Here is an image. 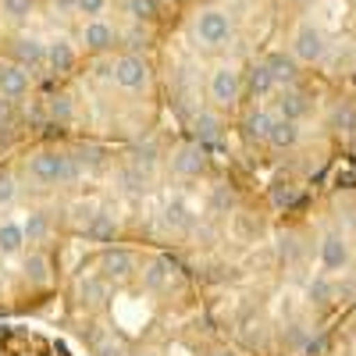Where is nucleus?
Listing matches in <instances>:
<instances>
[{"instance_id": "f257e3e1", "label": "nucleus", "mask_w": 356, "mask_h": 356, "mask_svg": "<svg viewBox=\"0 0 356 356\" xmlns=\"http://www.w3.org/2000/svg\"><path fill=\"white\" fill-rule=\"evenodd\" d=\"M29 171L40 182H65V178L75 175V164H72V157H61V154H36Z\"/></svg>"}, {"instance_id": "f03ea898", "label": "nucleus", "mask_w": 356, "mask_h": 356, "mask_svg": "<svg viewBox=\"0 0 356 356\" xmlns=\"http://www.w3.org/2000/svg\"><path fill=\"white\" fill-rule=\"evenodd\" d=\"M232 36V22L225 11H203L196 18V40L207 43V47H221L225 40Z\"/></svg>"}, {"instance_id": "7ed1b4c3", "label": "nucleus", "mask_w": 356, "mask_h": 356, "mask_svg": "<svg viewBox=\"0 0 356 356\" xmlns=\"http://www.w3.org/2000/svg\"><path fill=\"white\" fill-rule=\"evenodd\" d=\"M292 47H296V54L303 57V61H321L324 57V50H328V43H324V33L317 25H300L296 29V40H292Z\"/></svg>"}, {"instance_id": "20e7f679", "label": "nucleus", "mask_w": 356, "mask_h": 356, "mask_svg": "<svg viewBox=\"0 0 356 356\" xmlns=\"http://www.w3.org/2000/svg\"><path fill=\"white\" fill-rule=\"evenodd\" d=\"M114 82L122 86V89H139L146 82V65H143V57H122V61H114Z\"/></svg>"}, {"instance_id": "39448f33", "label": "nucleus", "mask_w": 356, "mask_h": 356, "mask_svg": "<svg viewBox=\"0 0 356 356\" xmlns=\"http://www.w3.org/2000/svg\"><path fill=\"white\" fill-rule=\"evenodd\" d=\"M211 97L218 100V104H232L235 97H239V72H232L228 65L225 68H218L214 75H211Z\"/></svg>"}, {"instance_id": "423d86ee", "label": "nucleus", "mask_w": 356, "mask_h": 356, "mask_svg": "<svg viewBox=\"0 0 356 356\" xmlns=\"http://www.w3.org/2000/svg\"><path fill=\"white\" fill-rule=\"evenodd\" d=\"M29 93V75L22 65H0V97L18 100Z\"/></svg>"}, {"instance_id": "0eeeda50", "label": "nucleus", "mask_w": 356, "mask_h": 356, "mask_svg": "<svg viewBox=\"0 0 356 356\" xmlns=\"http://www.w3.org/2000/svg\"><path fill=\"white\" fill-rule=\"evenodd\" d=\"M321 264L328 267V271H342V267L349 264V246L342 235H324L321 243Z\"/></svg>"}, {"instance_id": "6e6552de", "label": "nucleus", "mask_w": 356, "mask_h": 356, "mask_svg": "<svg viewBox=\"0 0 356 356\" xmlns=\"http://www.w3.org/2000/svg\"><path fill=\"white\" fill-rule=\"evenodd\" d=\"M82 43H86V50H107L114 43V29L107 22H89L82 29Z\"/></svg>"}, {"instance_id": "1a4fd4ad", "label": "nucleus", "mask_w": 356, "mask_h": 356, "mask_svg": "<svg viewBox=\"0 0 356 356\" xmlns=\"http://www.w3.org/2000/svg\"><path fill=\"white\" fill-rule=\"evenodd\" d=\"M47 61H50L54 72H68V68L75 65V50H72V43H68V40H54V43L47 47Z\"/></svg>"}, {"instance_id": "9d476101", "label": "nucleus", "mask_w": 356, "mask_h": 356, "mask_svg": "<svg viewBox=\"0 0 356 356\" xmlns=\"http://www.w3.org/2000/svg\"><path fill=\"white\" fill-rule=\"evenodd\" d=\"M100 267H104L107 278H125V275L132 271V257L122 253V250H107V253L100 257Z\"/></svg>"}, {"instance_id": "9b49d317", "label": "nucleus", "mask_w": 356, "mask_h": 356, "mask_svg": "<svg viewBox=\"0 0 356 356\" xmlns=\"http://www.w3.org/2000/svg\"><path fill=\"white\" fill-rule=\"evenodd\" d=\"M175 171L178 175H200L203 171V150H200V146H186V150H178Z\"/></svg>"}, {"instance_id": "f8f14e48", "label": "nucleus", "mask_w": 356, "mask_h": 356, "mask_svg": "<svg viewBox=\"0 0 356 356\" xmlns=\"http://www.w3.org/2000/svg\"><path fill=\"white\" fill-rule=\"evenodd\" d=\"M22 243H25V228L22 225H15V221H4L0 225V253H18L22 250Z\"/></svg>"}, {"instance_id": "ddd939ff", "label": "nucleus", "mask_w": 356, "mask_h": 356, "mask_svg": "<svg viewBox=\"0 0 356 356\" xmlns=\"http://www.w3.org/2000/svg\"><path fill=\"white\" fill-rule=\"evenodd\" d=\"M15 57H18L22 65H40L43 57H47V47L40 40H18L15 43Z\"/></svg>"}, {"instance_id": "4468645a", "label": "nucleus", "mask_w": 356, "mask_h": 356, "mask_svg": "<svg viewBox=\"0 0 356 356\" xmlns=\"http://www.w3.org/2000/svg\"><path fill=\"white\" fill-rule=\"evenodd\" d=\"M296 139H300V129H296L292 118H282V122L271 125V143L278 146V150H285V146H292Z\"/></svg>"}, {"instance_id": "2eb2a0df", "label": "nucleus", "mask_w": 356, "mask_h": 356, "mask_svg": "<svg viewBox=\"0 0 356 356\" xmlns=\"http://www.w3.org/2000/svg\"><path fill=\"white\" fill-rule=\"evenodd\" d=\"M271 114H264V111H257V114H250L246 118V139H271Z\"/></svg>"}, {"instance_id": "dca6fc26", "label": "nucleus", "mask_w": 356, "mask_h": 356, "mask_svg": "<svg viewBox=\"0 0 356 356\" xmlns=\"http://www.w3.org/2000/svg\"><path fill=\"white\" fill-rule=\"evenodd\" d=\"M86 235L93 243H107L111 235H114V221L107 214H93V218H89V225H86Z\"/></svg>"}, {"instance_id": "f3484780", "label": "nucleus", "mask_w": 356, "mask_h": 356, "mask_svg": "<svg viewBox=\"0 0 356 356\" xmlns=\"http://www.w3.org/2000/svg\"><path fill=\"white\" fill-rule=\"evenodd\" d=\"M267 68H271L275 82H292V75H296L292 57H285V54H271V57H267Z\"/></svg>"}, {"instance_id": "a211bd4d", "label": "nucleus", "mask_w": 356, "mask_h": 356, "mask_svg": "<svg viewBox=\"0 0 356 356\" xmlns=\"http://www.w3.org/2000/svg\"><path fill=\"white\" fill-rule=\"evenodd\" d=\"M250 89H253V93H267V89H275V75H271V68H267V61L250 68Z\"/></svg>"}, {"instance_id": "6ab92c4d", "label": "nucleus", "mask_w": 356, "mask_h": 356, "mask_svg": "<svg viewBox=\"0 0 356 356\" xmlns=\"http://www.w3.org/2000/svg\"><path fill=\"white\" fill-rule=\"evenodd\" d=\"M164 221L171 225V228H189L193 225V218H189V207L186 203H168V211H164Z\"/></svg>"}, {"instance_id": "aec40b11", "label": "nucleus", "mask_w": 356, "mask_h": 356, "mask_svg": "<svg viewBox=\"0 0 356 356\" xmlns=\"http://www.w3.org/2000/svg\"><path fill=\"white\" fill-rule=\"evenodd\" d=\"M278 107H282V118H292V122L307 114V100H303L300 93H285V97L278 100Z\"/></svg>"}, {"instance_id": "412c9836", "label": "nucleus", "mask_w": 356, "mask_h": 356, "mask_svg": "<svg viewBox=\"0 0 356 356\" xmlns=\"http://www.w3.org/2000/svg\"><path fill=\"white\" fill-rule=\"evenodd\" d=\"M33 4L36 0H0V11H4L11 22H22V18L33 15Z\"/></svg>"}, {"instance_id": "4be33fe9", "label": "nucleus", "mask_w": 356, "mask_h": 356, "mask_svg": "<svg viewBox=\"0 0 356 356\" xmlns=\"http://www.w3.org/2000/svg\"><path fill=\"white\" fill-rule=\"evenodd\" d=\"M22 228H25V239H29V243H40L50 225H47V214H29V221H25Z\"/></svg>"}, {"instance_id": "5701e85b", "label": "nucleus", "mask_w": 356, "mask_h": 356, "mask_svg": "<svg viewBox=\"0 0 356 356\" xmlns=\"http://www.w3.org/2000/svg\"><path fill=\"white\" fill-rule=\"evenodd\" d=\"M218 132H221L218 118H211V114H200V118H196V136H200V139H218Z\"/></svg>"}, {"instance_id": "b1692460", "label": "nucleus", "mask_w": 356, "mask_h": 356, "mask_svg": "<svg viewBox=\"0 0 356 356\" xmlns=\"http://www.w3.org/2000/svg\"><path fill=\"white\" fill-rule=\"evenodd\" d=\"M332 122H335L339 129L353 132V129H356V111H353V107H335V114H332Z\"/></svg>"}, {"instance_id": "393cba45", "label": "nucleus", "mask_w": 356, "mask_h": 356, "mask_svg": "<svg viewBox=\"0 0 356 356\" xmlns=\"http://www.w3.org/2000/svg\"><path fill=\"white\" fill-rule=\"evenodd\" d=\"M25 271H29V278L47 282V260H43V257H29V260H25Z\"/></svg>"}, {"instance_id": "a878e982", "label": "nucleus", "mask_w": 356, "mask_h": 356, "mask_svg": "<svg viewBox=\"0 0 356 356\" xmlns=\"http://www.w3.org/2000/svg\"><path fill=\"white\" fill-rule=\"evenodd\" d=\"M125 8L132 18H154V0H129Z\"/></svg>"}, {"instance_id": "bb28decb", "label": "nucleus", "mask_w": 356, "mask_h": 356, "mask_svg": "<svg viewBox=\"0 0 356 356\" xmlns=\"http://www.w3.org/2000/svg\"><path fill=\"white\" fill-rule=\"evenodd\" d=\"M82 296H86L89 303H100V300H104V282H100V278H89V282L82 285Z\"/></svg>"}, {"instance_id": "cd10ccee", "label": "nucleus", "mask_w": 356, "mask_h": 356, "mask_svg": "<svg viewBox=\"0 0 356 356\" xmlns=\"http://www.w3.org/2000/svg\"><path fill=\"white\" fill-rule=\"evenodd\" d=\"M332 296V285L324 282V278H317V282H310V300H317V303H324Z\"/></svg>"}, {"instance_id": "c85d7f7f", "label": "nucleus", "mask_w": 356, "mask_h": 356, "mask_svg": "<svg viewBox=\"0 0 356 356\" xmlns=\"http://www.w3.org/2000/svg\"><path fill=\"white\" fill-rule=\"evenodd\" d=\"M11 200H15V182L8 175H0V207H8Z\"/></svg>"}, {"instance_id": "c756f323", "label": "nucleus", "mask_w": 356, "mask_h": 356, "mask_svg": "<svg viewBox=\"0 0 356 356\" xmlns=\"http://www.w3.org/2000/svg\"><path fill=\"white\" fill-rule=\"evenodd\" d=\"M122 182H125V189H132V193H139V189H143V182H146V178H143V175H139L136 168H129V171L122 175Z\"/></svg>"}, {"instance_id": "7c9ffc66", "label": "nucleus", "mask_w": 356, "mask_h": 356, "mask_svg": "<svg viewBox=\"0 0 356 356\" xmlns=\"http://www.w3.org/2000/svg\"><path fill=\"white\" fill-rule=\"evenodd\" d=\"M100 8H104V0H79L82 15H100Z\"/></svg>"}, {"instance_id": "2f4dec72", "label": "nucleus", "mask_w": 356, "mask_h": 356, "mask_svg": "<svg viewBox=\"0 0 356 356\" xmlns=\"http://www.w3.org/2000/svg\"><path fill=\"white\" fill-rule=\"evenodd\" d=\"M54 114H57V118H68V114H72V104H68V100H54Z\"/></svg>"}, {"instance_id": "473e14b6", "label": "nucleus", "mask_w": 356, "mask_h": 356, "mask_svg": "<svg viewBox=\"0 0 356 356\" xmlns=\"http://www.w3.org/2000/svg\"><path fill=\"white\" fill-rule=\"evenodd\" d=\"M164 275H161V267H150V285H161Z\"/></svg>"}]
</instances>
